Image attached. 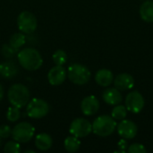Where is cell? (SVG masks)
Returning <instances> with one entry per match:
<instances>
[{
    "label": "cell",
    "instance_id": "obj_1",
    "mask_svg": "<svg viewBox=\"0 0 153 153\" xmlns=\"http://www.w3.org/2000/svg\"><path fill=\"white\" fill-rule=\"evenodd\" d=\"M18 62L22 68L28 71H36L43 64L40 53L33 48H26L19 51L17 55Z\"/></svg>",
    "mask_w": 153,
    "mask_h": 153
},
{
    "label": "cell",
    "instance_id": "obj_2",
    "mask_svg": "<svg viewBox=\"0 0 153 153\" xmlns=\"http://www.w3.org/2000/svg\"><path fill=\"white\" fill-rule=\"evenodd\" d=\"M30 93L29 89L21 83L13 84L7 92V98L12 106L17 107L19 108L27 106L30 101Z\"/></svg>",
    "mask_w": 153,
    "mask_h": 153
},
{
    "label": "cell",
    "instance_id": "obj_3",
    "mask_svg": "<svg viewBox=\"0 0 153 153\" xmlns=\"http://www.w3.org/2000/svg\"><path fill=\"white\" fill-rule=\"evenodd\" d=\"M117 128L116 120L109 116L104 115L97 117L92 124V132L101 137H106L114 133Z\"/></svg>",
    "mask_w": 153,
    "mask_h": 153
},
{
    "label": "cell",
    "instance_id": "obj_4",
    "mask_svg": "<svg viewBox=\"0 0 153 153\" xmlns=\"http://www.w3.org/2000/svg\"><path fill=\"white\" fill-rule=\"evenodd\" d=\"M68 79L74 84H86L91 79V71L83 65L72 64L67 70Z\"/></svg>",
    "mask_w": 153,
    "mask_h": 153
},
{
    "label": "cell",
    "instance_id": "obj_5",
    "mask_svg": "<svg viewBox=\"0 0 153 153\" xmlns=\"http://www.w3.org/2000/svg\"><path fill=\"white\" fill-rule=\"evenodd\" d=\"M35 134V128L32 125L27 122L17 124L12 129V137L14 141L20 143H26L30 142Z\"/></svg>",
    "mask_w": 153,
    "mask_h": 153
},
{
    "label": "cell",
    "instance_id": "obj_6",
    "mask_svg": "<svg viewBox=\"0 0 153 153\" xmlns=\"http://www.w3.org/2000/svg\"><path fill=\"white\" fill-rule=\"evenodd\" d=\"M49 112V106L47 101L41 99H32L27 104L26 113L30 118L40 119L46 117Z\"/></svg>",
    "mask_w": 153,
    "mask_h": 153
},
{
    "label": "cell",
    "instance_id": "obj_7",
    "mask_svg": "<svg viewBox=\"0 0 153 153\" xmlns=\"http://www.w3.org/2000/svg\"><path fill=\"white\" fill-rule=\"evenodd\" d=\"M37 19L36 16L29 12V11H23L22 12L18 17H17V25L20 30V31L30 34L34 32L37 29Z\"/></svg>",
    "mask_w": 153,
    "mask_h": 153
},
{
    "label": "cell",
    "instance_id": "obj_8",
    "mask_svg": "<svg viewBox=\"0 0 153 153\" xmlns=\"http://www.w3.org/2000/svg\"><path fill=\"white\" fill-rule=\"evenodd\" d=\"M69 132L78 138L86 137L92 132V125L85 118H76L71 123Z\"/></svg>",
    "mask_w": 153,
    "mask_h": 153
},
{
    "label": "cell",
    "instance_id": "obj_9",
    "mask_svg": "<svg viewBox=\"0 0 153 153\" xmlns=\"http://www.w3.org/2000/svg\"><path fill=\"white\" fill-rule=\"evenodd\" d=\"M144 107V99L139 91H132L126 98V108L128 111L138 114Z\"/></svg>",
    "mask_w": 153,
    "mask_h": 153
},
{
    "label": "cell",
    "instance_id": "obj_10",
    "mask_svg": "<svg viewBox=\"0 0 153 153\" xmlns=\"http://www.w3.org/2000/svg\"><path fill=\"white\" fill-rule=\"evenodd\" d=\"M137 126L131 120H124L117 126V133L124 139H133L137 134Z\"/></svg>",
    "mask_w": 153,
    "mask_h": 153
},
{
    "label": "cell",
    "instance_id": "obj_11",
    "mask_svg": "<svg viewBox=\"0 0 153 153\" xmlns=\"http://www.w3.org/2000/svg\"><path fill=\"white\" fill-rule=\"evenodd\" d=\"M67 76V73L63 65H55L52 67L48 74V82L53 86H57L62 84Z\"/></svg>",
    "mask_w": 153,
    "mask_h": 153
},
{
    "label": "cell",
    "instance_id": "obj_12",
    "mask_svg": "<svg viewBox=\"0 0 153 153\" xmlns=\"http://www.w3.org/2000/svg\"><path fill=\"white\" fill-rule=\"evenodd\" d=\"M99 108L100 102L98 99L93 95L85 97L81 102V109L85 116H92L96 114Z\"/></svg>",
    "mask_w": 153,
    "mask_h": 153
},
{
    "label": "cell",
    "instance_id": "obj_13",
    "mask_svg": "<svg viewBox=\"0 0 153 153\" xmlns=\"http://www.w3.org/2000/svg\"><path fill=\"white\" fill-rule=\"evenodd\" d=\"M113 82L115 84V88L119 91L130 90L134 85V80L133 76L129 74H120L116 77Z\"/></svg>",
    "mask_w": 153,
    "mask_h": 153
},
{
    "label": "cell",
    "instance_id": "obj_14",
    "mask_svg": "<svg viewBox=\"0 0 153 153\" xmlns=\"http://www.w3.org/2000/svg\"><path fill=\"white\" fill-rule=\"evenodd\" d=\"M18 65L11 61L6 60L0 64V75L4 79H12L18 74Z\"/></svg>",
    "mask_w": 153,
    "mask_h": 153
},
{
    "label": "cell",
    "instance_id": "obj_15",
    "mask_svg": "<svg viewBox=\"0 0 153 153\" xmlns=\"http://www.w3.org/2000/svg\"><path fill=\"white\" fill-rule=\"evenodd\" d=\"M103 100L108 105H118L122 102V94L117 88H108L104 91L102 94Z\"/></svg>",
    "mask_w": 153,
    "mask_h": 153
},
{
    "label": "cell",
    "instance_id": "obj_16",
    "mask_svg": "<svg viewBox=\"0 0 153 153\" xmlns=\"http://www.w3.org/2000/svg\"><path fill=\"white\" fill-rule=\"evenodd\" d=\"M95 81L99 85L102 87H108L113 82L114 76L110 70L100 69L95 74Z\"/></svg>",
    "mask_w": 153,
    "mask_h": 153
},
{
    "label": "cell",
    "instance_id": "obj_17",
    "mask_svg": "<svg viewBox=\"0 0 153 153\" xmlns=\"http://www.w3.org/2000/svg\"><path fill=\"white\" fill-rule=\"evenodd\" d=\"M52 144H53V141L49 134L46 133H41L36 136L35 145L38 150L41 152H46L51 148Z\"/></svg>",
    "mask_w": 153,
    "mask_h": 153
},
{
    "label": "cell",
    "instance_id": "obj_18",
    "mask_svg": "<svg viewBox=\"0 0 153 153\" xmlns=\"http://www.w3.org/2000/svg\"><path fill=\"white\" fill-rule=\"evenodd\" d=\"M140 15L147 22H153V1L148 0L143 3L140 7Z\"/></svg>",
    "mask_w": 153,
    "mask_h": 153
},
{
    "label": "cell",
    "instance_id": "obj_19",
    "mask_svg": "<svg viewBox=\"0 0 153 153\" xmlns=\"http://www.w3.org/2000/svg\"><path fill=\"white\" fill-rule=\"evenodd\" d=\"M64 146L68 152H76L80 149L81 142L76 136H68L64 142Z\"/></svg>",
    "mask_w": 153,
    "mask_h": 153
},
{
    "label": "cell",
    "instance_id": "obj_20",
    "mask_svg": "<svg viewBox=\"0 0 153 153\" xmlns=\"http://www.w3.org/2000/svg\"><path fill=\"white\" fill-rule=\"evenodd\" d=\"M25 42H26V37L22 31L13 34L9 39V44L16 50L22 48L25 44Z\"/></svg>",
    "mask_w": 153,
    "mask_h": 153
},
{
    "label": "cell",
    "instance_id": "obj_21",
    "mask_svg": "<svg viewBox=\"0 0 153 153\" xmlns=\"http://www.w3.org/2000/svg\"><path fill=\"white\" fill-rule=\"evenodd\" d=\"M52 59L56 65H64L66 63L67 55L65 50L57 49L54 52V54L52 56Z\"/></svg>",
    "mask_w": 153,
    "mask_h": 153
},
{
    "label": "cell",
    "instance_id": "obj_22",
    "mask_svg": "<svg viewBox=\"0 0 153 153\" xmlns=\"http://www.w3.org/2000/svg\"><path fill=\"white\" fill-rule=\"evenodd\" d=\"M126 115H127V109H126V106H123V105H119L118 104L112 110L111 117L115 120H123V119L126 118Z\"/></svg>",
    "mask_w": 153,
    "mask_h": 153
},
{
    "label": "cell",
    "instance_id": "obj_23",
    "mask_svg": "<svg viewBox=\"0 0 153 153\" xmlns=\"http://www.w3.org/2000/svg\"><path fill=\"white\" fill-rule=\"evenodd\" d=\"M21 117V111L20 108L14 106H11L7 112H6V118L9 122L11 123H14L16 122Z\"/></svg>",
    "mask_w": 153,
    "mask_h": 153
},
{
    "label": "cell",
    "instance_id": "obj_24",
    "mask_svg": "<svg viewBox=\"0 0 153 153\" xmlns=\"http://www.w3.org/2000/svg\"><path fill=\"white\" fill-rule=\"evenodd\" d=\"M4 152L5 153H19L21 152L20 143L14 140L6 143L4 147Z\"/></svg>",
    "mask_w": 153,
    "mask_h": 153
},
{
    "label": "cell",
    "instance_id": "obj_25",
    "mask_svg": "<svg viewBox=\"0 0 153 153\" xmlns=\"http://www.w3.org/2000/svg\"><path fill=\"white\" fill-rule=\"evenodd\" d=\"M15 52H16V49L13 48L10 44L9 45H3L2 48H1V53L3 55V56L6 59H11L15 55Z\"/></svg>",
    "mask_w": 153,
    "mask_h": 153
},
{
    "label": "cell",
    "instance_id": "obj_26",
    "mask_svg": "<svg viewBox=\"0 0 153 153\" xmlns=\"http://www.w3.org/2000/svg\"><path fill=\"white\" fill-rule=\"evenodd\" d=\"M147 152L145 147L140 143H133L128 148L129 153H145Z\"/></svg>",
    "mask_w": 153,
    "mask_h": 153
},
{
    "label": "cell",
    "instance_id": "obj_27",
    "mask_svg": "<svg viewBox=\"0 0 153 153\" xmlns=\"http://www.w3.org/2000/svg\"><path fill=\"white\" fill-rule=\"evenodd\" d=\"M12 135V129L10 126L6 125H3L0 126V137L2 139H7Z\"/></svg>",
    "mask_w": 153,
    "mask_h": 153
},
{
    "label": "cell",
    "instance_id": "obj_28",
    "mask_svg": "<svg viewBox=\"0 0 153 153\" xmlns=\"http://www.w3.org/2000/svg\"><path fill=\"white\" fill-rule=\"evenodd\" d=\"M118 146L122 149V150H125L127 146V143L126 142V140H121L119 143H118Z\"/></svg>",
    "mask_w": 153,
    "mask_h": 153
},
{
    "label": "cell",
    "instance_id": "obj_29",
    "mask_svg": "<svg viewBox=\"0 0 153 153\" xmlns=\"http://www.w3.org/2000/svg\"><path fill=\"white\" fill-rule=\"evenodd\" d=\"M3 97H4V88H3V86L0 84V101L2 100Z\"/></svg>",
    "mask_w": 153,
    "mask_h": 153
},
{
    "label": "cell",
    "instance_id": "obj_30",
    "mask_svg": "<svg viewBox=\"0 0 153 153\" xmlns=\"http://www.w3.org/2000/svg\"><path fill=\"white\" fill-rule=\"evenodd\" d=\"M29 152L34 153V151H26V152H25V153H29Z\"/></svg>",
    "mask_w": 153,
    "mask_h": 153
},
{
    "label": "cell",
    "instance_id": "obj_31",
    "mask_svg": "<svg viewBox=\"0 0 153 153\" xmlns=\"http://www.w3.org/2000/svg\"><path fill=\"white\" fill-rule=\"evenodd\" d=\"M1 139H2V138L0 137V146H1V143H2V142H1Z\"/></svg>",
    "mask_w": 153,
    "mask_h": 153
}]
</instances>
